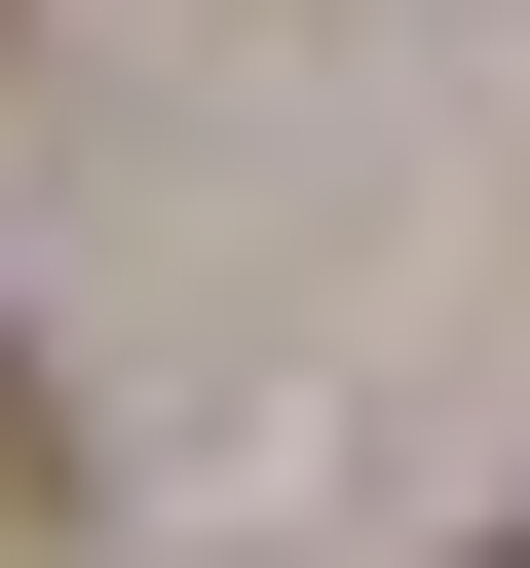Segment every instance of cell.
<instances>
[{
	"instance_id": "cell-1",
	"label": "cell",
	"mask_w": 530,
	"mask_h": 568,
	"mask_svg": "<svg viewBox=\"0 0 530 568\" xmlns=\"http://www.w3.org/2000/svg\"><path fill=\"white\" fill-rule=\"evenodd\" d=\"M492 568H530V530H492Z\"/></svg>"
}]
</instances>
